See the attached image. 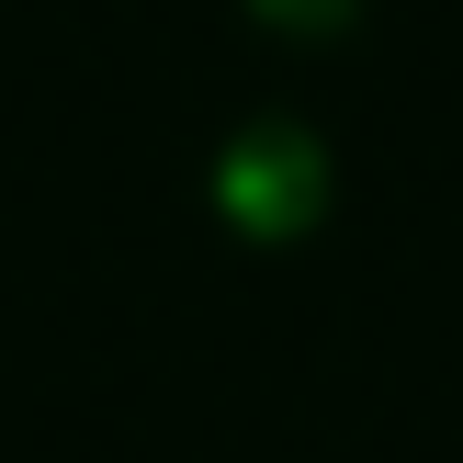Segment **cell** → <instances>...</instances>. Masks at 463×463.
Returning a JSON list of instances; mask_svg holds the SVG:
<instances>
[{
  "mask_svg": "<svg viewBox=\"0 0 463 463\" xmlns=\"http://www.w3.org/2000/svg\"><path fill=\"white\" fill-rule=\"evenodd\" d=\"M317 170H328V158H317L294 125L238 136V147H226V215H238V226H294L317 203Z\"/></svg>",
  "mask_w": 463,
  "mask_h": 463,
  "instance_id": "1",
  "label": "cell"
},
{
  "mask_svg": "<svg viewBox=\"0 0 463 463\" xmlns=\"http://www.w3.org/2000/svg\"><path fill=\"white\" fill-rule=\"evenodd\" d=\"M249 12H260V23H283V34H328L351 0H249Z\"/></svg>",
  "mask_w": 463,
  "mask_h": 463,
  "instance_id": "2",
  "label": "cell"
}]
</instances>
